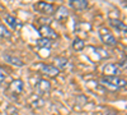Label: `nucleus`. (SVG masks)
<instances>
[{
    "mask_svg": "<svg viewBox=\"0 0 127 115\" xmlns=\"http://www.w3.org/2000/svg\"><path fill=\"white\" fill-rule=\"evenodd\" d=\"M100 85L109 90H121L126 87V81L121 77H103L100 79Z\"/></svg>",
    "mask_w": 127,
    "mask_h": 115,
    "instance_id": "obj_1",
    "label": "nucleus"
},
{
    "mask_svg": "<svg viewBox=\"0 0 127 115\" xmlns=\"http://www.w3.org/2000/svg\"><path fill=\"white\" fill-rule=\"evenodd\" d=\"M99 36H100L102 42L104 45H107V46H116V44H117V41H116L113 33L105 27H102L99 29Z\"/></svg>",
    "mask_w": 127,
    "mask_h": 115,
    "instance_id": "obj_2",
    "label": "nucleus"
},
{
    "mask_svg": "<svg viewBox=\"0 0 127 115\" xmlns=\"http://www.w3.org/2000/svg\"><path fill=\"white\" fill-rule=\"evenodd\" d=\"M23 86H24V83H23L22 79H14L9 85L6 92L9 93V95H12V96H18L19 93L23 91Z\"/></svg>",
    "mask_w": 127,
    "mask_h": 115,
    "instance_id": "obj_3",
    "label": "nucleus"
},
{
    "mask_svg": "<svg viewBox=\"0 0 127 115\" xmlns=\"http://www.w3.org/2000/svg\"><path fill=\"white\" fill-rule=\"evenodd\" d=\"M34 90H36V93L38 96H43V95H46V93H48L51 91V83L46 79H39L36 83Z\"/></svg>",
    "mask_w": 127,
    "mask_h": 115,
    "instance_id": "obj_4",
    "label": "nucleus"
},
{
    "mask_svg": "<svg viewBox=\"0 0 127 115\" xmlns=\"http://www.w3.org/2000/svg\"><path fill=\"white\" fill-rule=\"evenodd\" d=\"M36 9L38 10L39 13L45 14V15H52L55 14V6L54 4H50L46 1H39L36 4Z\"/></svg>",
    "mask_w": 127,
    "mask_h": 115,
    "instance_id": "obj_5",
    "label": "nucleus"
},
{
    "mask_svg": "<svg viewBox=\"0 0 127 115\" xmlns=\"http://www.w3.org/2000/svg\"><path fill=\"white\" fill-rule=\"evenodd\" d=\"M103 73H104V77H120V68L117 67V64L108 63V64L104 65Z\"/></svg>",
    "mask_w": 127,
    "mask_h": 115,
    "instance_id": "obj_6",
    "label": "nucleus"
},
{
    "mask_svg": "<svg viewBox=\"0 0 127 115\" xmlns=\"http://www.w3.org/2000/svg\"><path fill=\"white\" fill-rule=\"evenodd\" d=\"M39 70H41L42 74H45L47 77H51V78L57 77L59 73H60V70L57 68H55L54 65H47V64H42L39 67Z\"/></svg>",
    "mask_w": 127,
    "mask_h": 115,
    "instance_id": "obj_7",
    "label": "nucleus"
},
{
    "mask_svg": "<svg viewBox=\"0 0 127 115\" xmlns=\"http://www.w3.org/2000/svg\"><path fill=\"white\" fill-rule=\"evenodd\" d=\"M39 33L43 36L45 38H50V40H52V38H57V37H59V35H57V33H56L50 26H47V24L39 27Z\"/></svg>",
    "mask_w": 127,
    "mask_h": 115,
    "instance_id": "obj_8",
    "label": "nucleus"
},
{
    "mask_svg": "<svg viewBox=\"0 0 127 115\" xmlns=\"http://www.w3.org/2000/svg\"><path fill=\"white\" fill-rule=\"evenodd\" d=\"M5 22L10 26V28L14 29V31H19L20 28L23 27L22 22H19V20H18L15 17L10 15V14H6V15H5Z\"/></svg>",
    "mask_w": 127,
    "mask_h": 115,
    "instance_id": "obj_9",
    "label": "nucleus"
},
{
    "mask_svg": "<svg viewBox=\"0 0 127 115\" xmlns=\"http://www.w3.org/2000/svg\"><path fill=\"white\" fill-rule=\"evenodd\" d=\"M69 5L75 10H84V9L88 8L89 4H88L87 0H70Z\"/></svg>",
    "mask_w": 127,
    "mask_h": 115,
    "instance_id": "obj_10",
    "label": "nucleus"
},
{
    "mask_svg": "<svg viewBox=\"0 0 127 115\" xmlns=\"http://www.w3.org/2000/svg\"><path fill=\"white\" fill-rule=\"evenodd\" d=\"M109 24H111V27L116 28L117 31H120V32L126 33L127 27H126V24L122 22V20H120V19H111V20H109Z\"/></svg>",
    "mask_w": 127,
    "mask_h": 115,
    "instance_id": "obj_11",
    "label": "nucleus"
},
{
    "mask_svg": "<svg viewBox=\"0 0 127 115\" xmlns=\"http://www.w3.org/2000/svg\"><path fill=\"white\" fill-rule=\"evenodd\" d=\"M4 59H5L6 63H10L12 65H15V67H23V61L20 60L19 58H17V56L5 54V55H4Z\"/></svg>",
    "mask_w": 127,
    "mask_h": 115,
    "instance_id": "obj_12",
    "label": "nucleus"
},
{
    "mask_svg": "<svg viewBox=\"0 0 127 115\" xmlns=\"http://www.w3.org/2000/svg\"><path fill=\"white\" fill-rule=\"evenodd\" d=\"M54 63H55V68H57L59 70L60 69H64L66 65H67V59L66 58H64V56H57L54 59Z\"/></svg>",
    "mask_w": 127,
    "mask_h": 115,
    "instance_id": "obj_13",
    "label": "nucleus"
},
{
    "mask_svg": "<svg viewBox=\"0 0 127 115\" xmlns=\"http://www.w3.org/2000/svg\"><path fill=\"white\" fill-rule=\"evenodd\" d=\"M37 45H38V47H41V49H51V47H52V40L42 37V38H39V40L37 41Z\"/></svg>",
    "mask_w": 127,
    "mask_h": 115,
    "instance_id": "obj_14",
    "label": "nucleus"
},
{
    "mask_svg": "<svg viewBox=\"0 0 127 115\" xmlns=\"http://www.w3.org/2000/svg\"><path fill=\"white\" fill-rule=\"evenodd\" d=\"M84 47H85V42H84V40L76 37L75 40H74V42H72V49L75 50V51H81Z\"/></svg>",
    "mask_w": 127,
    "mask_h": 115,
    "instance_id": "obj_15",
    "label": "nucleus"
},
{
    "mask_svg": "<svg viewBox=\"0 0 127 115\" xmlns=\"http://www.w3.org/2000/svg\"><path fill=\"white\" fill-rule=\"evenodd\" d=\"M0 37H3V38H10L12 37L10 29L3 23H0Z\"/></svg>",
    "mask_w": 127,
    "mask_h": 115,
    "instance_id": "obj_16",
    "label": "nucleus"
},
{
    "mask_svg": "<svg viewBox=\"0 0 127 115\" xmlns=\"http://www.w3.org/2000/svg\"><path fill=\"white\" fill-rule=\"evenodd\" d=\"M55 15H56V18H57L59 20H62V19L67 18V15H69V12H67V9H66V8L61 6V8L59 9V12H55Z\"/></svg>",
    "mask_w": 127,
    "mask_h": 115,
    "instance_id": "obj_17",
    "label": "nucleus"
},
{
    "mask_svg": "<svg viewBox=\"0 0 127 115\" xmlns=\"http://www.w3.org/2000/svg\"><path fill=\"white\" fill-rule=\"evenodd\" d=\"M5 78H6V74H5V72L0 68V83H3L4 81H5Z\"/></svg>",
    "mask_w": 127,
    "mask_h": 115,
    "instance_id": "obj_18",
    "label": "nucleus"
},
{
    "mask_svg": "<svg viewBox=\"0 0 127 115\" xmlns=\"http://www.w3.org/2000/svg\"><path fill=\"white\" fill-rule=\"evenodd\" d=\"M117 67H118V68H126V59H125V58L120 61V64H118Z\"/></svg>",
    "mask_w": 127,
    "mask_h": 115,
    "instance_id": "obj_19",
    "label": "nucleus"
},
{
    "mask_svg": "<svg viewBox=\"0 0 127 115\" xmlns=\"http://www.w3.org/2000/svg\"><path fill=\"white\" fill-rule=\"evenodd\" d=\"M102 115H117L114 111H105V113H103Z\"/></svg>",
    "mask_w": 127,
    "mask_h": 115,
    "instance_id": "obj_20",
    "label": "nucleus"
}]
</instances>
